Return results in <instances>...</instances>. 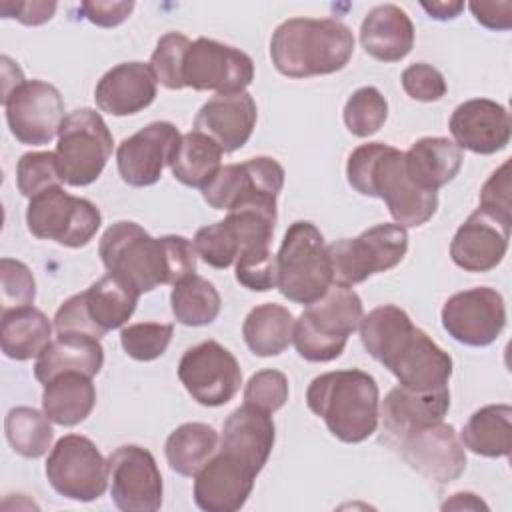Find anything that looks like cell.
Instances as JSON below:
<instances>
[{
	"instance_id": "cell-1",
	"label": "cell",
	"mask_w": 512,
	"mask_h": 512,
	"mask_svg": "<svg viewBox=\"0 0 512 512\" xmlns=\"http://www.w3.org/2000/svg\"><path fill=\"white\" fill-rule=\"evenodd\" d=\"M360 340L366 352L388 368L400 386L426 392L448 386L452 358L410 316L384 304L368 312L360 322Z\"/></svg>"
},
{
	"instance_id": "cell-2",
	"label": "cell",
	"mask_w": 512,
	"mask_h": 512,
	"mask_svg": "<svg viewBox=\"0 0 512 512\" xmlns=\"http://www.w3.org/2000/svg\"><path fill=\"white\" fill-rule=\"evenodd\" d=\"M98 254L110 274L138 294L176 284L196 272L194 244L176 234L152 238L136 222H114L100 238Z\"/></svg>"
},
{
	"instance_id": "cell-3",
	"label": "cell",
	"mask_w": 512,
	"mask_h": 512,
	"mask_svg": "<svg viewBox=\"0 0 512 512\" xmlns=\"http://www.w3.org/2000/svg\"><path fill=\"white\" fill-rule=\"evenodd\" d=\"M350 186L362 196L380 198L400 226H422L438 210L436 192L414 186L404 168V152L384 142L358 146L346 164Z\"/></svg>"
},
{
	"instance_id": "cell-4",
	"label": "cell",
	"mask_w": 512,
	"mask_h": 512,
	"mask_svg": "<svg viewBox=\"0 0 512 512\" xmlns=\"http://www.w3.org/2000/svg\"><path fill=\"white\" fill-rule=\"evenodd\" d=\"M352 54V30L334 18H288L270 40L272 64L288 78L334 74Z\"/></svg>"
},
{
	"instance_id": "cell-5",
	"label": "cell",
	"mask_w": 512,
	"mask_h": 512,
	"mask_svg": "<svg viewBox=\"0 0 512 512\" xmlns=\"http://www.w3.org/2000/svg\"><path fill=\"white\" fill-rule=\"evenodd\" d=\"M306 404L342 442L358 444L376 432L380 392L376 380L364 370L352 368L316 376L306 390Z\"/></svg>"
},
{
	"instance_id": "cell-6",
	"label": "cell",
	"mask_w": 512,
	"mask_h": 512,
	"mask_svg": "<svg viewBox=\"0 0 512 512\" xmlns=\"http://www.w3.org/2000/svg\"><path fill=\"white\" fill-rule=\"evenodd\" d=\"M364 308L360 296L348 286H330L328 292L294 320L296 352L310 362H330L338 358L348 336L360 328Z\"/></svg>"
},
{
	"instance_id": "cell-7",
	"label": "cell",
	"mask_w": 512,
	"mask_h": 512,
	"mask_svg": "<svg viewBox=\"0 0 512 512\" xmlns=\"http://www.w3.org/2000/svg\"><path fill=\"white\" fill-rule=\"evenodd\" d=\"M332 264L322 232L298 220L290 224L276 254V288L296 304H312L332 286Z\"/></svg>"
},
{
	"instance_id": "cell-8",
	"label": "cell",
	"mask_w": 512,
	"mask_h": 512,
	"mask_svg": "<svg viewBox=\"0 0 512 512\" xmlns=\"http://www.w3.org/2000/svg\"><path fill=\"white\" fill-rule=\"evenodd\" d=\"M382 442L398 452L412 470L436 484H448L466 470L464 444L454 426L444 420L382 434Z\"/></svg>"
},
{
	"instance_id": "cell-9",
	"label": "cell",
	"mask_w": 512,
	"mask_h": 512,
	"mask_svg": "<svg viewBox=\"0 0 512 512\" xmlns=\"http://www.w3.org/2000/svg\"><path fill=\"white\" fill-rule=\"evenodd\" d=\"M408 252V232L400 224H376L356 238L328 246L332 282L352 288L376 272L398 266Z\"/></svg>"
},
{
	"instance_id": "cell-10",
	"label": "cell",
	"mask_w": 512,
	"mask_h": 512,
	"mask_svg": "<svg viewBox=\"0 0 512 512\" xmlns=\"http://www.w3.org/2000/svg\"><path fill=\"white\" fill-rule=\"evenodd\" d=\"M112 134L92 108L70 112L58 132L56 158L68 186H88L104 170L112 154Z\"/></svg>"
},
{
	"instance_id": "cell-11",
	"label": "cell",
	"mask_w": 512,
	"mask_h": 512,
	"mask_svg": "<svg viewBox=\"0 0 512 512\" xmlns=\"http://www.w3.org/2000/svg\"><path fill=\"white\" fill-rule=\"evenodd\" d=\"M26 224L32 236L54 240L68 248L86 246L102 224L98 206L56 186L30 198Z\"/></svg>"
},
{
	"instance_id": "cell-12",
	"label": "cell",
	"mask_w": 512,
	"mask_h": 512,
	"mask_svg": "<svg viewBox=\"0 0 512 512\" xmlns=\"http://www.w3.org/2000/svg\"><path fill=\"white\" fill-rule=\"evenodd\" d=\"M46 478L64 498L92 502L108 488V460L90 438L66 434L48 454Z\"/></svg>"
},
{
	"instance_id": "cell-13",
	"label": "cell",
	"mask_w": 512,
	"mask_h": 512,
	"mask_svg": "<svg viewBox=\"0 0 512 512\" xmlns=\"http://www.w3.org/2000/svg\"><path fill=\"white\" fill-rule=\"evenodd\" d=\"M284 186V168L270 156H256L240 164L222 166L216 178L202 188V198L214 210H238L276 204Z\"/></svg>"
},
{
	"instance_id": "cell-14",
	"label": "cell",
	"mask_w": 512,
	"mask_h": 512,
	"mask_svg": "<svg viewBox=\"0 0 512 512\" xmlns=\"http://www.w3.org/2000/svg\"><path fill=\"white\" fill-rule=\"evenodd\" d=\"M178 378L198 404L222 406L238 394L242 370L228 348L216 340H204L182 354Z\"/></svg>"
},
{
	"instance_id": "cell-15",
	"label": "cell",
	"mask_w": 512,
	"mask_h": 512,
	"mask_svg": "<svg viewBox=\"0 0 512 512\" xmlns=\"http://www.w3.org/2000/svg\"><path fill=\"white\" fill-rule=\"evenodd\" d=\"M182 78L184 88L188 86L200 92H246L254 80V62L246 52L234 46L210 38H196L186 52Z\"/></svg>"
},
{
	"instance_id": "cell-16",
	"label": "cell",
	"mask_w": 512,
	"mask_h": 512,
	"mask_svg": "<svg viewBox=\"0 0 512 512\" xmlns=\"http://www.w3.org/2000/svg\"><path fill=\"white\" fill-rule=\"evenodd\" d=\"M2 104L12 136L28 146L48 144L66 118L60 90L42 80H24Z\"/></svg>"
},
{
	"instance_id": "cell-17",
	"label": "cell",
	"mask_w": 512,
	"mask_h": 512,
	"mask_svg": "<svg viewBox=\"0 0 512 512\" xmlns=\"http://www.w3.org/2000/svg\"><path fill=\"white\" fill-rule=\"evenodd\" d=\"M110 496L124 512H156L162 506L158 464L142 446L124 444L108 456Z\"/></svg>"
},
{
	"instance_id": "cell-18",
	"label": "cell",
	"mask_w": 512,
	"mask_h": 512,
	"mask_svg": "<svg viewBox=\"0 0 512 512\" xmlns=\"http://www.w3.org/2000/svg\"><path fill=\"white\" fill-rule=\"evenodd\" d=\"M442 326L460 344L488 346L506 326L504 298L488 286L456 292L444 302Z\"/></svg>"
},
{
	"instance_id": "cell-19",
	"label": "cell",
	"mask_w": 512,
	"mask_h": 512,
	"mask_svg": "<svg viewBox=\"0 0 512 512\" xmlns=\"http://www.w3.org/2000/svg\"><path fill=\"white\" fill-rule=\"evenodd\" d=\"M180 138L182 134L170 122H152L124 138L116 150L120 178L134 188L156 184L164 166H170Z\"/></svg>"
},
{
	"instance_id": "cell-20",
	"label": "cell",
	"mask_w": 512,
	"mask_h": 512,
	"mask_svg": "<svg viewBox=\"0 0 512 512\" xmlns=\"http://www.w3.org/2000/svg\"><path fill=\"white\" fill-rule=\"evenodd\" d=\"M256 476L252 466L218 448L194 476V502L206 512H236L246 504Z\"/></svg>"
},
{
	"instance_id": "cell-21",
	"label": "cell",
	"mask_w": 512,
	"mask_h": 512,
	"mask_svg": "<svg viewBox=\"0 0 512 512\" xmlns=\"http://www.w3.org/2000/svg\"><path fill=\"white\" fill-rule=\"evenodd\" d=\"M454 144L474 154H494L508 146L512 122L508 110L488 98L466 100L450 116Z\"/></svg>"
},
{
	"instance_id": "cell-22",
	"label": "cell",
	"mask_w": 512,
	"mask_h": 512,
	"mask_svg": "<svg viewBox=\"0 0 512 512\" xmlns=\"http://www.w3.org/2000/svg\"><path fill=\"white\" fill-rule=\"evenodd\" d=\"M510 228L480 208L474 210L450 242L452 262L466 272H488L496 268L506 256Z\"/></svg>"
},
{
	"instance_id": "cell-23",
	"label": "cell",
	"mask_w": 512,
	"mask_h": 512,
	"mask_svg": "<svg viewBox=\"0 0 512 512\" xmlns=\"http://www.w3.org/2000/svg\"><path fill=\"white\" fill-rule=\"evenodd\" d=\"M256 118V102L248 92L216 94L198 110L194 130L210 136L222 152H234L250 140Z\"/></svg>"
},
{
	"instance_id": "cell-24",
	"label": "cell",
	"mask_w": 512,
	"mask_h": 512,
	"mask_svg": "<svg viewBox=\"0 0 512 512\" xmlns=\"http://www.w3.org/2000/svg\"><path fill=\"white\" fill-rule=\"evenodd\" d=\"M156 82L158 80L150 64L122 62L98 80L94 100L102 112L112 116H130L154 102Z\"/></svg>"
},
{
	"instance_id": "cell-25",
	"label": "cell",
	"mask_w": 512,
	"mask_h": 512,
	"mask_svg": "<svg viewBox=\"0 0 512 512\" xmlns=\"http://www.w3.org/2000/svg\"><path fill=\"white\" fill-rule=\"evenodd\" d=\"M274 438L276 428L270 414L256 406L244 404L226 418L220 438V450L242 458L256 472H260L268 462Z\"/></svg>"
},
{
	"instance_id": "cell-26",
	"label": "cell",
	"mask_w": 512,
	"mask_h": 512,
	"mask_svg": "<svg viewBox=\"0 0 512 512\" xmlns=\"http://www.w3.org/2000/svg\"><path fill=\"white\" fill-rule=\"evenodd\" d=\"M360 42L380 62H398L414 46V24L396 4L374 6L362 20Z\"/></svg>"
},
{
	"instance_id": "cell-27",
	"label": "cell",
	"mask_w": 512,
	"mask_h": 512,
	"mask_svg": "<svg viewBox=\"0 0 512 512\" xmlns=\"http://www.w3.org/2000/svg\"><path fill=\"white\" fill-rule=\"evenodd\" d=\"M462 160V150L442 136L420 138L404 152V168L410 182L426 192H436L454 180Z\"/></svg>"
},
{
	"instance_id": "cell-28",
	"label": "cell",
	"mask_w": 512,
	"mask_h": 512,
	"mask_svg": "<svg viewBox=\"0 0 512 512\" xmlns=\"http://www.w3.org/2000/svg\"><path fill=\"white\" fill-rule=\"evenodd\" d=\"M104 364V348L98 338L84 334H58L36 358L34 376L46 384L64 372L96 376Z\"/></svg>"
},
{
	"instance_id": "cell-29",
	"label": "cell",
	"mask_w": 512,
	"mask_h": 512,
	"mask_svg": "<svg viewBox=\"0 0 512 512\" xmlns=\"http://www.w3.org/2000/svg\"><path fill=\"white\" fill-rule=\"evenodd\" d=\"M448 408H450L448 386L418 392L398 384L386 394L382 402V410H380V416L384 422L382 434L396 432L408 426L440 422L444 420Z\"/></svg>"
},
{
	"instance_id": "cell-30",
	"label": "cell",
	"mask_w": 512,
	"mask_h": 512,
	"mask_svg": "<svg viewBox=\"0 0 512 512\" xmlns=\"http://www.w3.org/2000/svg\"><path fill=\"white\" fill-rule=\"evenodd\" d=\"M96 406V388L92 376L82 372H64L44 384L42 410L60 426L84 422Z\"/></svg>"
},
{
	"instance_id": "cell-31",
	"label": "cell",
	"mask_w": 512,
	"mask_h": 512,
	"mask_svg": "<svg viewBox=\"0 0 512 512\" xmlns=\"http://www.w3.org/2000/svg\"><path fill=\"white\" fill-rule=\"evenodd\" d=\"M86 314L102 338L106 332L124 326L136 310L140 294L114 274H106L82 292Z\"/></svg>"
},
{
	"instance_id": "cell-32",
	"label": "cell",
	"mask_w": 512,
	"mask_h": 512,
	"mask_svg": "<svg viewBox=\"0 0 512 512\" xmlns=\"http://www.w3.org/2000/svg\"><path fill=\"white\" fill-rule=\"evenodd\" d=\"M50 342L52 324L42 310L22 306L2 312L0 344L4 356L12 360L38 358Z\"/></svg>"
},
{
	"instance_id": "cell-33",
	"label": "cell",
	"mask_w": 512,
	"mask_h": 512,
	"mask_svg": "<svg viewBox=\"0 0 512 512\" xmlns=\"http://www.w3.org/2000/svg\"><path fill=\"white\" fill-rule=\"evenodd\" d=\"M462 444L486 458H504L512 448V408L488 404L476 410L462 428Z\"/></svg>"
},
{
	"instance_id": "cell-34",
	"label": "cell",
	"mask_w": 512,
	"mask_h": 512,
	"mask_svg": "<svg viewBox=\"0 0 512 512\" xmlns=\"http://www.w3.org/2000/svg\"><path fill=\"white\" fill-rule=\"evenodd\" d=\"M294 334V316L280 304H260L248 312L242 324L246 346L262 358L282 354Z\"/></svg>"
},
{
	"instance_id": "cell-35",
	"label": "cell",
	"mask_w": 512,
	"mask_h": 512,
	"mask_svg": "<svg viewBox=\"0 0 512 512\" xmlns=\"http://www.w3.org/2000/svg\"><path fill=\"white\" fill-rule=\"evenodd\" d=\"M222 148L206 134L192 130L182 134L170 160V170L178 182L192 188H206L220 172Z\"/></svg>"
},
{
	"instance_id": "cell-36",
	"label": "cell",
	"mask_w": 512,
	"mask_h": 512,
	"mask_svg": "<svg viewBox=\"0 0 512 512\" xmlns=\"http://www.w3.org/2000/svg\"><path fill=\"white\" fill-rule=\"evenodd\" d=\"M218 450V432L204 422L180 424L164 444L170 468L180 476H196Z\"/></svg>"
},
{
	"instance_id": "cell-37",
	"label": "cell",
	"mask_w": 512,
	"mask_h": 512,
	"mask_svg": "<svg viewBox=\"0 0 512 512\" xmlns=\"http://www.w3.org/2000/svg\"><path fill=\"white\" fill-rule=\"evenodd\" d=\"M172 314L184 326H206L220 314V294L212 282L190 274L174 284L170 294Z\"/></svg>"
},
{
	"instance_id": "cell-38",
	"label": "cell",
	"mask_w": 512,
	"mask_h": 512,
	"mask_svg": "<svg viewBox=\"0 0 512 512\" xmlns=\"http://www.w3.org/2000/svg\"><path fill=\"white\" fill-rule=\"evenodd\" d=\"M50 418L30 406H16L6 414L4 432L12 450L24 458H40L48 452L54 432Z\"/></svg>"
},
{
	"instance_id": "cell-39",
	"label": "cell",
	"mask_w": 512,
	"mask_h": 512,
	"mask_svg": "<svg viewBox=\"0 0 512 512\" xmlns=\"http://www.w3.org/2000/svg\"><path fill=\"white\" fill-rule=\"evenodd\" d=\"M344 124L360 138L376 134L388 118V102L374 86H362L350 94L344 104Z\"/></svg>"
},
{
	"instance_id": "cell-40",
	"label": "cell",
	"mask_w": 512,
	"mask_h": 512,
	"mask_svg": "<svg viewBox=\"0 0 512 512\" xmlns=\"http://www.w3.org/2000/svg\"><path fill=\"white\" fill-rule=\"evenodd\" d=\"M194 250L196 254L212 268H228L236 262L240 252V236L234 224L224 218L216 224L202 226L194 236Z\"/></svg>"
},
{
	"instance_id": "cell-41",
	"label": "cell",
	"mask_w": 512,
	"mask_h": 512,
	"mask_svg": "<svg viewBox=\"0 0 512 512\" xmlns=\"http://www.w3.org/2000/svg\"><path fill=\"white\" fill-rule=\"evenodd\" d=\"M62 182L56 152H28L20 156L16 166V184L22 196L34 198Z\"/></svg>"
},
{
	"instance_id": "cell-42",
	"label": "cell",
	"mask_w": 512,
	"mask_h": 512,
	"mask_svg": "<svg viewBox=\"0 0 512 512\" xmlns=\"http://www.w3.org/2000/svg\"><path fill=\"white\" fill-rule=\"evenodd\" d=\"M236 280L254 292H266L276 286V256L270 244H246L236 258Z\"/></svg>"
},
{
	"instance_id": "cell-43",
	"label": "cell",
	"mask_w": 512,
	"mask_h": 512,
	"mask_svg": "<svg viewBox=\"0 0 512 512\" xmlns=\"http://www.w3.org/2000/svg\"><path fill=\"white\" fill-rule=\"evenodd\" d=\"M172 324L162 322H138L122 328L120 344L124 352L140 362H150L160 358L170 340H172Z\"/></svg>"
},
{
	"instance_id": "cell-44",
	"label": "cell",
	"mask_w": 512,
	"mask_h": 512,
	"mask_svg": "<svg viewBox=\"0 0 512 512\" xmlns=\"http://www.w3.org/2000/svg\"><path fill=\"white\" fill-rule=\"evenodd\" d=\"M190 44L192 42L180 32H168L158 40L150 56V68L162 86L170 90L184 88L182 68Z\"/></svg>"
},
{
	"instance_id": "cell-45",
	"label": "cell",
	"mask_w": 512,
	"mask_h": 512,
	"mask_svg": "<svg viewBox=\"0 0 512 512\" xmlns=\"http://www.w3.org/2000/svg\"><path fill=\"white\" fill-rule=\"evenodd\" d=\"M36 298V282L30 268L14 258L0 260V302L2 312L32 306Z\"/></svg>"
},
{
	"instance_id": "cell-46",
	"label": "cell",
	"mask_w": 512,
	"mask_h": 512,
	"mask_svg": "<svg viewBox=\"0 0 512 512\" xmlns=\"http://www.w3.org/2000/svg\"><path fill=\"white\" fill-rule=\"evenodd\" d=\"M288 400V378L278 370H260L252 374L244 388V404L256 406L268 414L280 410Z\"/></svg>"
},
{
	"instance_id": "cell-47",
	"label": "cell",
	"mask_w": 512,
	"mask_h": 512,
	"mask_svg": "<svg viewBox=\"0 0 512 512\" xmlns=\"http://www.w3.org/2000/svg\"><path fill=\"white\" fill-rule=\"evenodd\" d=\"M480 210L512 226V200H510V162L506 160L496 168L480 190Z\"/></svg>"
},
{
	"instance_id": "cell-48",
	"label": "cell",
	"mask_w": 512,
	"mask_h": 512,
	"mask_svg": "<svg viewBox=\"0 0 512 512\" xmlns=\"http://www.w3.org/2000/svg\"><path fill=\"white\" fill-rule=\"evenodd\" d=\"M404 92L418 102H436L446 94V80L438 68L426 62L410 64L402 72Z\"/></svg>"
},
{
	"instance_id": "cell-49",
	"label": "cell",
	"mask_w": 512,
	"mask_h": 512,
	"mask_svg": "<svg viewBox=\"0 0 512 512\" xmlns=\"http://www.w3.org/2000/svg\"><path fill=\"white\" fill-rule=\"evenodd\" d=\"M134 10V2L132 0H118V2H82L80 4V12L84 14V18H88L92 24L100 26V28H114L118 24H122L130 12Z\"/></svg>"
},
{
	"instance_id": "cell-50",
	"label": "cell",
	"mask_w": 512,
	"mask_h": 512,
	"mask_svg": "<svg viewBox=\"0 0 512 512\" xmlns=\"http://www.w3.org/2000/svg\"><path fill=\"white\" fill-rule=\"evenodd\" d=\"M56 2H12L4 0L0 4V12L4 18H16L26 26H38L48 22L56 12Z\"/></svg>"
},
{
	"instance_id": "cell-51",
	"label": "cell",
	"mask_w": 512,
	"mask_h": 512,
	"mask_svg": "<svg viewBox=\"0 0 512 512\" xmlns=\"http://www.w3.org/2000/svg\"><path fill=\"white\" fill-rule=\"evenodd\" d=\"M474 18L490 30H508L512 28V2H470L468 4Z\"/></svg>"
},
{
	"instance_id": "cell-52",
	"label": "cell",
	"mask_w": 512,
	"mask_h": 512,
	"mask_svg": "<svg viewBox=\"0 0 512 512\" xmlns=\"http://www.w3.org/2000/svg\"><path fill=\"white\" fill-rule=\"evenodd\" d=\"M420 6L434 20H452L464 10V2L460 0H438V2H420Z\"/></svg>"
},
{
	"instance_id": "cell-53",
	"label": "cell",
	"mask_w": 512,
	"mask_h": 512,
	"mask_svg": "<svg viewBox=\"0 0 512 512\" xmlns=\"http://www.w3.org/2000/svg\"><path fill=\"white\" fill-rule=\"evenodd\" d=\"M444 510H462V508H488L480 498H476V494H470V492H458V494H452V498L448 502L442 504Z\"/></svg>"
}]
</instances>
